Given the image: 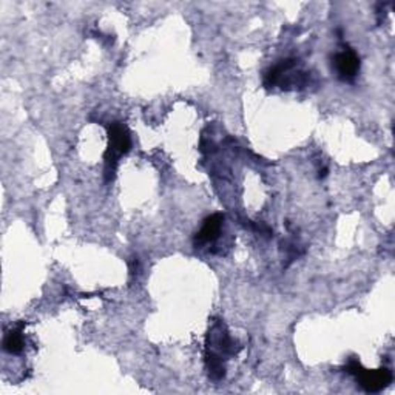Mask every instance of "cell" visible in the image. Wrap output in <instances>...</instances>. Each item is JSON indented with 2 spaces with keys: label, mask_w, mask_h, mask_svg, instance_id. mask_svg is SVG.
Segmentation results:
<instances>
[{
  "label": "cell",
  "mask_w": 395,
  "mask_h": 395,
  "mask_svg": "<svg viewBox=\"0 0 395 395\" xmlns=\"http://www.w3.org/2000/svg\"><path fill=\"white\" fill-rule=\"evenodd\" d=\"M109 150L105 153V162H107V175H113L114 169H116L118 160L128 153L132 147V138L128 128L121 124V122H114L109 127Z\"/></svg>",
  "instance_id": "1"
},
{
  "label": "cell",
  "mask_w": 395,
  "mask_h": 395,
  "mask_svg": "<svg viewBox=\"0 0 395 395\" xmlns=\"http://www.w3.org/2000/svg\"><path fill=\"white\" fill-rule=\"evenodd\" d=\"M346 371L357 377L358 383H360V386L366 392H380L392 382V373L387 368L369 371L364 369L357 360H350L346 366Z\"/></svg>",
  "instance_id": "2"
},
{
  "label": "cell",
  "mask_w": 395,
  "mask_h": 395,
  "mask_svg": "<svg viewBox=\"0 0 395 395\" xmlns=\"http://www.w3.org/2000/svg\"><path fill=\"white\" fill-rule=\"evenodd\" d=\"M334 67L341 81H352L360 71V59L352 49H344V52L335 54Z\"/></svg>",
  "instance_id": "3"
},
{
  "label": "cell",
  "mask_w": 395,
  "mask_h": 395,
  "mask_svg": "<svg viewBox=\"0 0 395 395\" xmlns=\"http://www.w3.org/2000/svg\"><path fill=\"white\" fill-rule=\"evenodd\" d=\"M222 221H224V217H222L221 213H215L212 217L207 218L204 221L203 227H201V231L195 236L196 246H201V244H209L217 240L221 233Z\"/></svg>",
  "instance_id": "4"
},
{
  "label": "cell",
  "mask_w": 395,
  "mask_h": 395,
  "mask_svg": "<svg viewBox=\"0 0 395 395\" xmlns=\"http://www.w3.org/2000/svg\"><path fill=\"white\" fill-rule=\"evenodd\" d=\"M3 349L10 354H20L24 349V336L22 329H13L11 332L6 334L3 340Z\"/></svg>",
  "instance_id": "5"
},
{
  "label": "cell",
  "mask_w": 395,
  "mask_h": 395,
  "mask_svg": "<svg viewBox=\"0 0 395 395\" xmlns=\"http://www.w3.org/2000/svg\"><path fill=\"white\" fill-rule=\"evenodd\" d=\"M206 360H207V368H209V373L213 380H221L226 375L224 363H222V358L219 355L213 354V352H209Z\"/></svg>",
  "instance_id": "6"
}]
</instances>
